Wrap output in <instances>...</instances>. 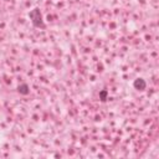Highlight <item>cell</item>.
Listing matches in <instances>:
<instances>
[{
  "instance_id": "cell-2",
  "label": "cell",
  "mask_w": 159,
  "mask_h": 159,
  "mask_svg": "<svg viewBox=\"0 0 159 159\" xmlns=\"http://www.w3.org/2000/svg\"><path fill=\"white\" fill-rule=\"evenodd\" d=\"M133 86H134V88H135V89L143 91V89H145V87H147V83H145V81H144L143 78H138V80H135V81H134Z\"/></svg>"
},
{
  "instance_id": "cell-3",
  "label": "cell",
  "mask_w": 159,
  "mask_h": 159,
  "mask_svg": "<svg viewBox=\"0 0 159 159\" xmlns=\"http://www.w3.org/2000/svg\"><path fill=\"white\" fill-rule=\"evenodd\" d=\"M17 91H19L20 94H24V96H26V94L30 93V88H29L27 83H22V84H20L19 88H17Z\"/></svg>"
},
{
  "instance_id": "cell-4",
  "label": "cell",
  "mask_w": 159,
  "mask_h": 159,
  "mask_svg": "<svg viewBox=\"0 0 159 159\" xmlns=\"http://www.w3.org/2000/svg\"><path fill=\"white\" fill-rule=\"evenodd\" d=\"M107 94H108V92H107L106 89H103V91L99 92V98H101L102 101H106V99H107Z\"/></svg>"
},
{
  "instance_id": "cell-1",
  "label": "cell",
  "mask_w": 159,
  "mask_h": 159,
  "mask_svg": "<svg viewBox=\"0 0 159 159\" xmlns=\"http://www.w3.org/2000/svg\"><path fill=\"white\" fill-rule=\"evenodd\" d=\"M30 19H31V22L35 27H40V29H45V22L42 20V15L40 12L39 9H34L30 11Z\"/></svg>"
}]
</instances>
